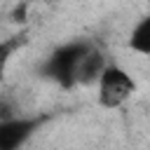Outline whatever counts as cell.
Here are the masks:
<instances>
[{"label":"cell","mask_w":150,"mask_h":150,"mask_svg":"<svg viewBox=\"0 0 150 150\" xmlns=\"http://www.w3.org/2000/svg\"><path fill=\"white\" fill-rule=\"evenodd\" d=\"M91 47H94V42H89V40H73V42L56 47L42 63V73L63 89L77 87V68Z\"/></svg>","instance_id":"cell-1"},{"label":"cell","mask_w":150,"mask_h":150,"mask_svg":"<svg viewBox=\"0 0 150 150\" xmlns=\"http://www.w3.org/2000/svg\"><path fill=\"white\" fill-rule=\"evenodd\" d=\"M136 91V82L129 70H124L117 63H105L101 75L96 77V98L98 105L115 110L122 108Z\"/></svg>","instance_id":"cell-2"},{"label":"cell","mask_w":150,"mask_h":150,"mask_svg":"<svg viewBox=\"0 0 150 150\" xmlns=\"http://www.w3.org/2000/svg\"><path fill=\"white\" fill-rule=\"evenodd\" d=\"M47 117H28V115H14L7 120H0V150H21L30 136L45 124Z\"/></svg>","instance_id":"cell-3"},{"label":"cell","mask_w":150,"mask_h":150,"mask_svg":"<svg viewBox=\"0 0 150 150\" xmlns=\"http://www.w3.org/2000/svg\"><path fill=\"white\" fill-rule=\"evenodd\" d=\"M103 68H105L103 52L98 47H91L84 54V59H82V63L77 68V84H91V82H96V77L101 75Z\"/></svg>","instance_id":"cell-4"},{"label":"cell","mask_w":150,"mask_h":150,"mask_svg":"<svg viewBox=\"0 0 150 150\" xmlns=\"http://www.w3.org/2000/svg\"><path fill=\"white\" fill-rule=\"evenodd\" d=\"M26 40H28V33H26L23 28H21L19 33L7 35V38L0 40V80L5 77V73H7V68H9L12 59H14V54L26 45Z\"/></svg>","instance_id":"cell-5"},{"label":"cell","mask_w":150,"mask_h":150,"mask_svg":"<svg viewBox=\"0 0 150 150\" xmlns=\"http://www.w3.org/2000/svg\"><path fill=\"white\" fill-rule=\"evenodd\" d=\"M129 47H131V52H136V54H141V56H148V54H150V19H148V16H143V19L131 28Z\"/></svg>","instance_id":"cell-6"},{"label":"cell","mask_w":150,"mask_h":150,"mask_svg":"<svg viewBox=\"0 0 150 150\" xmlns=\"http://www.w3.org/2000/svg\"><path fill=\"white\" fill-rule=\"evenodd\" d=\"M16 110H14V103L7 98V96H0V120H7V117H14Z\"/></svg>","instance_id":"cell-7"}]
</instances>
